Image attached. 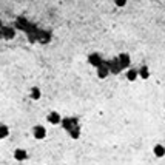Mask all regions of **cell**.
<instances>
[{"instance_id":"obj_1","label":"cell","mask_w":165,"mask_h":165,"mask_svg":"<svg viewBox=\"0 0 165 165\" xmlns=\"http://www.w3.org/2000/svg\"><path fill=\"white\" fill-rule=\"evenodd\" d=\"M33 136H34L36 140H43L46 137V128L43 125H36L33 128Z\"/></svg>"},{"instance_id":"obj_2","label":"cell","mask_w":165,"mask_h":165,"mask_svg":"<svg viewBox=\"0 0 165 165\" xmlns=\"http://www.w3.org/2000/svg\"><path fill=\"white\" fill-rule=\"evenodd\" d=\"M12 158L17 161V162H23L28 159V151L25 148H16L14 153H12Z\"/></svg>"},{"instance_id":"obj_3","label":"cell","mask_w":165,"mask_h":165,"mask_svg":"<svg viewBox=\"0 0 165 165\" xmlns=\"http://www.w3.org/2000/svg\"><path fill=\"white\" fill-rule=\"evenodd\" d=\"M46 121L49 125H59L62 122V116L57 111H49V114L46 116Z\"/></svg>"},{"instance_id":"obj_4","label":"cell","mask_w":165,"mask_h":165,"mask_svg":"<svg viewBox=\"0 0 165 165\" xmlns=\"http://www.w3.org/2000/svg\"><path fill=\"white\" fill-rule=\"evenodd\" d=\"M30 97L33 99V100H40L42 97V91L39 86H33L31 89H30Z\"/></svg>"},{"instance_id":"obj_5","label":"cell","mask_w":165,"mask_h":165,"mask_svg":"<svg viewBox=\"0 0 165 165\" xmlns=\"http://www.w3.org/2000/svg\"><path fill=\"white\" fill-rule=\"evenodd\" d=\"M153 154H154L156 158H164L165 156V147L161 145V144H156L154 148H153Z\"/></svg>"},{"instance_id":"obj_6","label":"cell","mask_w":165,"mask_h":165,"mask_svg":"<svg viewBox=\"0 0 165 165\" xmlns=\"http://www.w3.org/2000/svg\"><path fill=\"white\" fill-rule=\"evenodd\" d=\"M137 77H139V71H137V70H133V68H131V70H128V71H126V80L134 82Z\"/></svg>"},{"instance_id":"obj_7","label":"cell","mask_w":165,"mask_h":165,"mask_svg":"<svg viewBox=\"0 0 165 165\" xmlns=\"http://www.w3.org/2000/svg\"><path fill=\"white\" fill-rule=\"evenodd\" d=\"M139 71V77L140 79H144V80H147L148 77H150V71H148V68L147 66H142L140 70H137Z\"/></svg>"},{"instance_id":"obj_8","label":"cell","mask_w":165,"mask_h":165,"mask_svg":"<svg viewBox=\"0 0 165 165\" xmlns=\"http://www.w3.org/2000/svg\"><path fill=\"white\" fill-rule=\"evenodd\" d=\"M9 136V128L6 125H0V139H6Z\"/></svg>"},{"instance_id":"obj_9","label":"cell","mask_w":165,"mask_h":165,"mask_svg":"<svg viewBox=\"0 0 165 165\" xmlns=\"http://www.w3.org/2000/svg\"><path fill=\"white\" fill-rule=\"evenodd\" d=\"M97 76H99L100 79H105V77L108 76V70H107V68H99V70H97Z\"/></svg>"},{"instance_id":"obj_10","label":"cell","mask_w":165,"mask_h":165,"mask_svg":"<svg viewBox=\"0 0 165 165\" xmlns=\"http://www.w3.org/2000/svg\"><path fill=\"white\" fill-rule=\"evenodd\" d=\"M114 5H116L117 8H124V6H126V0H116Z\"/></svg>"}]
</instances>
